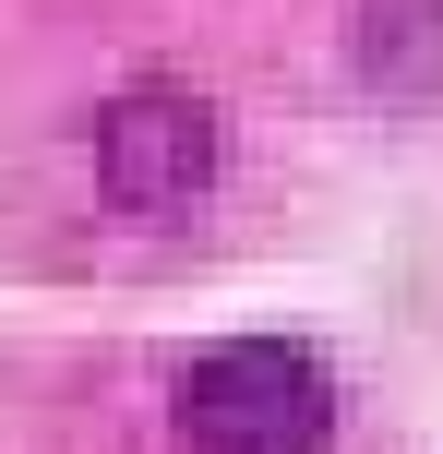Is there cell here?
<instances>
[{"label": "cell", "instance_id": "1", "mask_svg": "<svg viewBox=\"0 0 443 454\" xmlns=\"http://www.w3.org/2000/svg\"><path fill=\"white\" fill-rule=\"evenodd\" d=\"M336 442V383L312 347L240 335L180 371V454H324Z\"/></svg>", "mask_w": 443, "mask_h": 454}, {"label": "cell", "instance_id": "2", "mask_svg": "<svg viewBox=\"0 0 443 454\" xmlns=\"http://www.w3.org/2000/svg\"><path fill=\"white\" fill-rule=\"evenodd\" d=\"M216 180V108L192 84H120L108 120H96V192H108V215L132 227H180L192 204H204Z\"/></svg>", "mask_w": 443, "mask_h": 454}, {"label": "cell", "instance_id": "3", "mask_svg": "<svg viewBox=\"0 0 443 454\" xmlns=\"http://www.w3.org/2000/svg\"><path fill=\"white\" fill-rule=\"evenodd\" d=\"M348 72L384 108H443V0H360Z\"/></svg>", "mask_w": 443, "mask_h": 454}]
</instances>
